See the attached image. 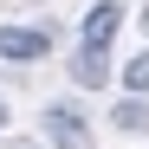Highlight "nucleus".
<instances>
[{"mask_svg": "<svg viewBox=\"0 0 149 149\" xmlns=\"http://www.w3.org/2000/svg\"><path fill=\"white\" fill-rule=\"evenodd\" d=\"M45 130H52L58 149H84V143H91V136H84V123H78V110H65V104H58V110H45Z\"/></svg>", "mask_w": 149, "mask_h": 149, "instance_id": "7ed1b4c3", "label": "nucleus"}, {"mask_svg": "<svg viewBox=\"0 0 149 149\" xmlns=\"http://www.w3.org/2000/svg\"><path fill=\"white\" fill-rule=\"evenodd\" d=\"M117 26H123V7H117V0H97V7L84 13V45H91V52H104V45L117 39Z\"/></svg>", "mask_w": 149, "mask_h": 149, "instance_id": "f257e3e1", "label": "nucleus"}, {"mask_svg": "<svg viewBox=\"0 0 149 149\" xmlns=\"http://www.w3.org/2000/svg\"><path fill=\"white\" fill-rule=\"evenodd\" d=\"M52 33H26V26H0V58H45Z\"/></svg>", "mask_w": 149, "mask_h": 149, "instance_id": "f03ea898", "label": "nucleus"}, {"mask_svg": "<svg viewBox=\"0 0 149 149\" xmlns=\"http://www.w3.org/2000/svg\"><path fill=\"white\" fill-rule=\"evenodd\" d=\"M71 78H78V84H91V91H97V84L110 78V65H104V52H91V45H84V52H78V65H71Z\"/></svg>", "mask_w": 149, "mask_h": 149, "instance_id": "20e7f679", "label": "nucleus"}, {"mask_svg": "<svg viewBox=\"0 0 149 149\" xmlns=\"http://www.w3.org/2000/svg\"><path fill=\"white\" fill-rule=\"evenodd\" d=\"M117 123H123V130H143L149 117H143V104H123V110H117Z\"/></svg>", "mask_w": 149, "mask_h": 149, "instance_id": "423d86ee", "label": "nucleus"}, {"mask_svg": "<svg viewBox=\"0 0 149 149\" xmlns=\"http://www.w3.org/2000/svg\"><path fill=\"white\" fill-rule=\"evenodd\" d=\"M0 123H7V97H0Z\"/></svg>", "mask_w": 149, "mask_h": 149, "instance_id": "0eeeda50", "label": "nucleus"}, {"mask_svg": "<svg viewBox=\"0 0 149 149\" xmlns=\"http://www.w3.org/2000/svg\"><path fill=\"white\" fill-rule=\"evenodd\" d=\"M123 84H130V91H149V52H143V58H130V65H123Z\"/></svg>", "mask_w": 149, "mask_h": 149, "instance_id": "39448f33", "label": "nucleus"}]
</instances>
